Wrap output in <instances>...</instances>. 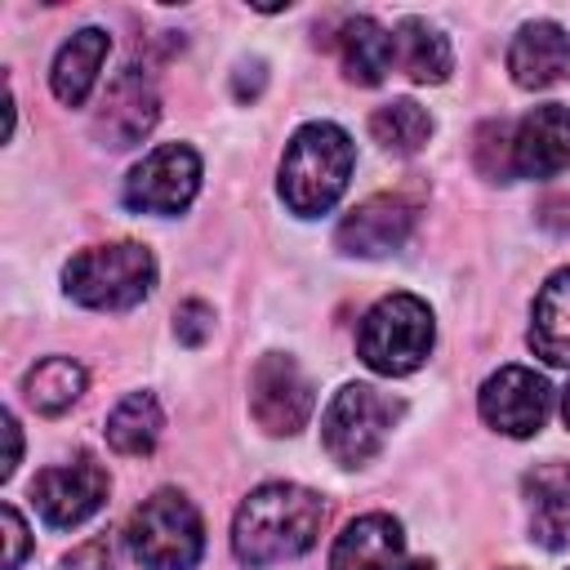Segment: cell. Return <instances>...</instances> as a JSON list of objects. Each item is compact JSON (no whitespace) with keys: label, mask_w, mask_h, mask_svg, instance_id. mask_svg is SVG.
Returning a JSON list of instances; mask_svg holds the SVG:
<instances>
[{"label":"cell","mask_w":570,"mask_h":570,"mask_svg":"<svg viewBox=\"0 0 570 570\" xmlns=\"http://www.w3.org/2000/svg\"><path fill=\"white\" fill-rule=\"evenodd\" d=\"M570 165V107L543 102L512 125L517 178H552Z\"/></svg>","instance_id":"cell-12"},{"label":"cell","mask_w":570,"mask_h":570,"mask_svg":"<svg viewBox=\"0 0 570 570\" xmlns=\"http://www.w3.org/2000/svg\"><path fill=\"white\" fill-rule=\"evenodd\" d=\"M525 499H530V534L543 548H566L570 543V463H543L525 476Z\"/></svg>","instance_id":"cell-16"},{"label":"cell","mask_w":570,"mask_h":570,"mask_svg":"<svg viewBox=\"0 0 570 570\" xmlns=\"http://www.w3.org/2000/svg\"><path fill=\"white\" fill-rule=\"evenodd\" d=\"M552 387L525 365H503L481 387V419L503 436H534L548 423Z\"/></svg>","instance_id":"cell-9"},{"label":"cell","mask_w":570,"mask_h":570,"mask_svg":"<svg viewBox=\"0 0 570 570\" xmlns=\"http://www.w3.org/2000/svg\"><path fill=\"white\" fill-rule=\"evenodd\" d=\"M160 428H165V419H160L156 396H151V392H129V396L107 414V445H111L116 454L142 459V454L156 450Z\"/></svg>","instance_id":"cell-21"},{"label":"cell","mask_w":570,"mask_h":570,"mask_svg":"<svg viewBox=\"0 0 570 570\" xmlns=\"http://www.w3.org/2000/svg\"><path fill=\"white\" fill-rule=\"evenodd\" d=\"M4 432H9V459H4V476H13V468H18V459H22V436H18V419L13 414H4Z\"/></svg>","instance_id":"cell-28"},{"label":"cell","mask_w":570,"mask_h":570,"mask_svg":"<svg viewBox=\"0 0 570 570\" xmlns=\"http://www.w3.org/2000/svg\"><path fill=\"white\" fill-rule=\"evenodd\" d=\"M107 499V472L94 459H71L58 468H45L31 481V503L53 530H71L89 521Z\"/></svg>","instance_id":"cell-10"},{"label":"cell","mask_w":570,"mask_h":570,"mask_svg":"<svg viewBox=\"0 0 570 570\" xmlns=\"http://www.w3.org/2000/svg\"><path fill=\"white\" fill-rule=\"evenodd\" d=\"M338 58H343L347 80H356V85H379V80L392 71L396 40H392V31L379 27L374 18H352V22H343Z\"/></svg>","instance_id":"cell-19"},{"label":"cell","mask_w":570,"mask_h":570,"mask_svg":"<svg viewBox=\"0 0 570 570\" xmlns=\"http://www.w3.org/2000/svg\"><path fill=\"white\" fill-rule=\"evenodd\" d=\"M107 49H111V40H107V31H98V27L76 31V36L58 49L53 71H49V85H53V98H58L62 107H80V102L89 98V89H94V80H98V71H102Z\"/></svg>","instance_id":"cell-17"},{"label":"cell","mask_w":570,"mask_h":570,"mask_svg":"<svg viewBox=\"0 0 570 570\" xmlns=\"http://www.w3.org/2000/svg\"><path fill=\"white\" fill-rule=\"evenodd\" d=\"M325 525V499L307 485L272 481L245 494L232 521V552L240 566H276L303 557Z\"/></svg>","instance_id":"cell-1"},{"label":"cell","mask_w":570,"mask_h":570,"mask_svg":"<svg viewBox=\"0 0 570 570\" xmlns=\"http://www.w3.org/2000/svg\"><path fill=\"white\" fill-rule=\"evenodd\" d=\"M249 410L263 432L294 436L312 414V383L294 356L267 352L249 374Z\"/></svg>","instance_id":"cell-8"},{"label":"cell","mask_w":570,"mask_h":570,"mask_svg":"<svg viewBox=\"0 0 570 570\" xmlns=\"http://www.w3.org/2000/svg\"><path fill=\"white\" fill-rule=\"evenodd\" d=\"M174 334H178V343L200 347V343L214 334V307L200 303V298H187V303L174 312Z\"/></svg>","instance_id":"cell-25"},{"label":"cell","mask_w":570,"mask_h":570,"mask_svg":"<svg viewBox=\"0 0 570 570\" xmlns=\"http://www.w3.org/2000/svg\"><path fill=\"white\" fill-rule=\"evenodd\" d=\"M62 570H111V548H107V539L80 543V548L62 561Z\"/></svg>","instance_id":"cell-27"},{"label":"cell","mask_w":570,"mask_h":570,"mask_svg":"<svg viewBox=\"0 0 570 570\" xmlns=\"http://www.w3.org/2000/svg\"><path fill=\"white\" fill-rule=\"evenodd\" d=\"M401 570H436L432 561H410V566H401Z\"/></svg>","instance_id":"cell-29"},{"label":"cell","mask_w":570,"mask_h":570,"mask_svg":"<svg viewBox=\"0 0 570 570\" xmlns=\"http://www.w3.org/2000/svg\"><path fill=\"white\" fill-rule=\"evenodd\" d=\"M396 414H401V405H396L392 396H383L379 387H370V383H347V387L330 401V410H325V419H321V441H325V450H330L334 463L361 468V463H370V459L383 450V441H387Z\"/></svg>","instance_id":"cell-6"},{"label":"cell","mask_w":570,"mask_h":570,"mask_svg":"<svg viewBox=\"0 0 570 570\" xmlns=\"http://www.w3.org/2000/svg\"><path fill=\"white\" fill-rule=\"evenodd\" d=\"M561 414H566V423H570V387H566V401H561Z\"/></svg>","instance_id":"cell-30"},{"label":"cell","mask_w":570,"mask_h":570,"mask_svg":"<svg viewBox=\"0 0 570 570\" xmlns=\"http://www.w3.org/2000/svg\"><path fill=\"white\" fill-rule=\"evenodd\" d=\"M392 40H396V62H401V71H405L410 80H419V85H441V80L450 76L454 53H450V40H445L432 22L405 18Z\"/></svg>","instance_id":"cell-20"},{"label":"cell","mask_w":570,"mask_h":570,"mask_svg":"<svg viewBox=\"0 0 570 570\" xmlns=\"http://www.w3.org/2000/svg\"><path fill=\"white\" fill-rule=\"evenodd\" d=\"M129 552L142 570H196L205 552V525L187 494L156 490L129 517Z\"/></svg>","instance_id":"cell-4"},{"label":"cell","mask_w":570,"mask_h":570,"mask_svg":"<svg viewBox=\"0 0 570 570\" xmlns=\"http://www.w3.org/2000/svg\"><path fill=\"white\" fill-rule=\"evenodd\" d=\"M356 347H361V361L379 374L396 379V374L419 370L432 352V312H428V303L414 298V294L379 298L361 321Z\"/></svg>","instance_id":"cell-5"},{"label":"cell","mask_w":570,"mask_h":570,"mask_svg":"<svg viewBox=\"0 0 570 570\" xmlns=\"http://www.w3.org/2000/svg\"><path fill=\"white\" fill-rule=\"evenodd\" d=\"M200 187V156L187 142H160L125 178V205L138 214H178Z\"/></svg>","instance_id":"cell-7"},{"label":"cell","mask_w":570,"mask_h":570,"mask_svg":"<svg viewBox=\"0 0 570 570\" xmlns=\"http://www.w3.org/2000/svg\"><path fill=\"white\" fill-rule=\"evenodd\" d=\"M401 525L383 512H370V517H356L334 552H330V570H401Z\"/></svg>","instance_id":"cell-15"},{"label":"cell","mask_w":570,"mask_h":570,"mask_svg":"<svg viewBox=\"0 0 570 570\" xmlns=\"http://www.w3.org/2000/svg\"><path fill=\"white\" fill-rule=\"evenodd\" d=\"M370 134L392 156H414L432 138V116L414 98H392L370 116Z\"/></svg>","instance_id":"cell-23"},{"label":"cell","mask_w":570,"mask_h":570,"mask_svg":"<svg viewBox=\"0 0 570 570\" xmlns=\"http://www.w3.org/2000/svg\"><path fill=\"white\" fill-rule=\"evenodd\" d=\"M508 71L521 89H548L570 76V36L557 22H525L508 45Z\"/></svg>","instance_id":"cell-14"},{"label":"cell","mask_w":570,"mask_h":570,"mask_svg":"<svg viewBox=\"0 0 570 570\" xmlns=\"http://www.w3.org/2000/svg\"><path fill=\"white\" fill-rule=\"evenodd\" d=\"M530 347L548 365H570V267L552 272L543 281V289L534 294Z\"/></svg>","instance_id":"cell-18"},{"label":"cell","mask_w":570,"mask_h":570,"mask_svg":"<svg viewBox=\"0 0 570 570\" xmlns=\"http://www.w3.org/2000/svg\"><path fill=\"white\" fill-rule=\"evenodd\" d=\"M352 160H356L352 138L338 125H330V120L303 125L285 142V156H281V196H285V205L303 218H316V214L334 209V200L347 191Z\"/></svg>","instance_id":"cell-2"},{"label":"cell","mask_w":570,"mask_h":570,"mask_svg":"<svg viewBox=\"0 0 570 570\" xmlns=\"http://www.w3.org/2000/svg\"><path fill=\"white\" fill-rule=\"evenodd\" d=\"M472 160L485 178H499V183H512L517 169H512V125L508 120H490L476 129V147H472Z\"/></svg>","instance_id":"cell-24"},{"label":"cell","mask_w":570,"mask_h":570,"mask_svg":"<svg viewBox=\"0 0 570 570\" xmlns=\"http://www.w3.org/2000/svg\"><path fill=\"white\" fill-rule=\"evenodd\" d=\"M0 521H4V543H9V548H4V570H18L22 557H27V525H22V517H18L13 503H4Z\"/></svg>","instance_id":"cell-26"},{"label":"cell","mask_w":570,"mask_h":570,"mask_svg":"<svg viewBox=\"0 0 570 570\" xmlns=\"http://www.w3.org/2000/svg\"><path fill=\"white\" fill-rule=\"evenodd\" d=\"M62 285L76 303H85L94 312H125L151 294L156 258L147 245H134V240L94 245V249H80L62 267Z\"/></svg>","instance_id":"cell-3"},{"label":"cell","mask_w":570,"mask_h":570,"mask_svg":"<svg viewBox=\"0 0 570 570\" xmlns=\"http://www.w3.org/2000/svg\"><path fill=\"white\" fill-rule=\"evenodd\" d=\"M414 232V205L401 196H370L338 223V249L356 258H379L392 254L410 240Z\"/></svg>","instance_id":"cell-13"},{"label":"cell","mask_w":570,"mask_h":570,"mask_svg":"<svg viewBox=\"0 0 570 570\" xmlns=\"http://www.w3.org/2000/svg\"><path fill=\"white\" fill-rule=\"evenodd\" d=\"M156 116H160V98H156L151 76L138 67H125L102 94V107L94 116V134L102 138V147L125 151L151 134Z\"/></svg>","instance_id":"cell-11"},{"label":"cell","mask_w":570,"mask_h":570,"mask_svg":"<svg viewBox=\"0 0 570 570\" xmlns=\"http://www.w3.org/2000/svg\"><path fill=\"white\" fill-rule=\"evenodd\" d=\"M85 392V370L71 361V356H45L27 370L22 379V396L31 410L40 414H62L71 410V401Z\"/></svg>","instance_id":"cell-22"}]
</instances>
